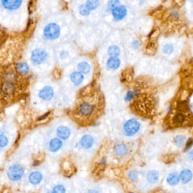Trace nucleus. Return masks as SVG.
<instances>
[{
    "label": "nucleus",
    "mask_w": 193,
    "mask_h": 193,
    "mask_svg": "<svg viewBox=\"0 0 193 193\" xmlns=\"http://www.w3.org/2000/svg\"><path fill=\"white\" fill-rule=\"evenodd\" d=\"M60 34V29L56 23L48 24L44 31V35L48 40H55L58 38Z\"/></svg>",
    "instance_id": "1"
},
{
    "label": "nucleus",
    "mask_w": 193,
    "mask_h": 193,
    "mask_svg": "<svg viewBox=\"0 0 193 193\" xmlns=\"http://www.w3.org/2000/svg\"><path fill=\"white\" fill-rule=\"evenodd\" d=\"M24 174V169L19 165L11 166L7 171V176L11 181H16L21 179Z\"/></svg>",
    "instance_id": "2"
},
{
    "label": "nucleus",
    "mask_w": 193,
    "mask_h": 193,
    "mask_svg": "<svg viewBox=\"0 0 193 193\" xmlns=\"http://www.w3.org/2000/svg\"><path fill=\"white\" fill-rule=\"evenodd\" d=\"M140 123L135 119L129 120L124 125L123 129L128 136H131L136 134L140 129Z\"/></svg>",
    "instance_id": "3"
},
{
    "label": "nucleus",
    "mask_w": 193,
    "mask_h": 193,
    "mask_svg": "<svg viewBox=\"0 0 193 193\" xmlns=\"http://www.w3.org/2000/svg\"><path fill=\"white\" fill-rule=\"evenodd\" d=\"M48 58L47 53L43 50L37 49L34 50L31 55V60L35 65L41 64Z\"/></svg>",
    "instance_id": "4"
},
{
    "label": "nucleus",
    "mask_w": 193,
    "mask_h": 193,
    "mask_svg": "<svg viewBox=\"0 0 193 193\" xmlns=\"http://www.w3.org/2000/svg\"><path fill=\"white\" fill-rule=\"evenodd\" d=\"M112 14L115 21H119L123 19L127 15V9L124 6H117L112 10Z\"/></svg>",
    "instance_id": "5"
},
{
    "label": "nucleus",
    "mask_w": 193,
    "mask_h": 193,
    "mask_svg": "<svg viewBox=\"0 0 193 193\" xmlns=\"http://www.w3.org/2000/svg\"><path fill=\"white\" fill-rule=\"evenodd\" d=\"M94 107L89 103H82L78 108V113L82 116H90L93 113Z\"/></svg>",
    "instance_id": "6"
},
{
    "label": "nucleus",
    "mask_w": 193,
    "mask_h": 193,
    "mask_svg": "<svg viewBox=\"0 0 193 193\" xmlns=\"http://www.w3.org/2000/svg\"><path fill=\"white\" fill-rule=\"evenodd\" d=\"M3 6L10 10H15L20 7L22 0H1Z\"/></svg>",
    "instance_id": "7"
},
{
    "label": "nucleus",
    "mask_w": 193,
    "mask_h": 193,
    "mask_svg": "<svg viewBox=\"0 0 193 193\" xmlns=\"http://www.w3.org/2000/svg\"><path fill=\"white\" fill-rule=\"evenodd\" d=\"M54 95V91L52 87L46 86L40 91L39 97L44 100H50L53 98Z\"/></svg>",
    "instance_id": "8"
},
{
    "label": "nucleus",
    "mask_w": 193,
    "mask_h": 193,
    "mask_svg": "<svg viewBox=\"0 0 193 193\" xmlns=\"http://www.w3.org/2000/svg\"><path fill=\"white\" fill-rule=\"evenodd\" d=\"M93 144L94 139L90 135L83 136L80 141V144L82 147L86 149H88L92 147Z\"/></svg>",
    "instance_id": "9"
},
{
    "label": "nucleus",
    "mask_w": 193,
    "mask_h": 193,
    "mask_svg": "<svg viewBox=\"0 0 193 193\" xmlns=\"http://www.w3.org/2000/svg\"><path fill=\"white\" fill-rule=\"evenodd\" d=\"M179 177L183 184H187L192 180L193 178V173L189 169H184L181 172Z\"/></svg>",
    "instance_id": "10"
},
{
    "label": "nucleus",
    "mask_w": 193,
    "mask_h": 193,
    "mask_svg": "<svg viewBox=\"0 0 193 193\" xmlns=\"http://www.w3.org/2000/svg\"><path fill=\"white\" fill-rule=\"evenodd\" d=\"M57 134L60 138L66 140L70 136V131L67 127L60 126L57 130Z\"/></svg>",
    "instance_id": "11"
},
{
    "label": "nucleus",
    "mask_w": 193,
    "mask_h": 193,
    "mask_svg": "<svg viewBox=\"0 0 193 193\" xmlns=\"http://www.w3.org/2000/svg\"><path fill=\"white\" fill-rule=\"evenodd\" d=\"M43 179V176L39 172H34L31 173L29 176V182L33 185L39 184Z\"/></svg>",
    "instance_id": "12"
},
{
    "label": "nucleus",
    "mask_w": 193,
    "mask_h": 193,
    "mask_svg": "<svg viewBox=\"0 0 193 193\" xmlns=\"http://www.w3.org/2000/svg\"><path fill=\"white\" fill-rule=\"evenodd\" d=\"M70 79L74 85H79L83 82L84 76L81 72H74L70 75Z\"/></svg>",
    "instance_id": "13"
},
{
    "label": "nucleus",
    "mask_w": 193,
    "mask_h": 193,
    "mask_svg": "<svg viewBox=\"0 0 193 193\" xmlns=\"http://www.w3.org/2000/svg\"><path fill=\"white\" fill-rule=\"evenodd\" d=\"M180 180V177L177 172H173L168 176L167 182L171 186H176L179 184Z\"/></svg>",
    "instance_id": "14"
},
{
    "label": "nucleus",
    "mask_w": 193,
    "mask_h": 193,
    "mask_svg": "<svg viewBox=\"0 0 193 193\" xmlns=\"http://www.w3.org/2000/svg\"><path fill=\"white\" fill-rule=\"evenodd\" d=\"M62 146V141L58 138H53L50 141V149L52 152H56Z\"/></svg>",
    "instance_id": "15"
},
{
    "label": "nucleus",
    "mask_w": 193,
    "mask_h": 193,
    "mask_svg": "<svg viewBox=\"0 0 193 193\" xmlns=\"http://www.w3.org/2000/svg\"><path fill=\"white\" fill-rule=\"evenodd\" d=\"M147 179L151 184H156L159 179V173L156 171H150L147 174Z\"/></svg>",
    "instance_id": "16"
},
{
    "label": "nucleus",
    "mask_w": 193,
    "mask_h": 193,
    "mask_svg": "<svg viewBox=\"0 0 193 193\" xmlns=\"http://www.w3.org/2000/svg\"><path fill=\"white\" fill-rule=\"evenodd\" d=\"M120 61L118 58L111 57L108 60L107 66L111 69H116L120 66Z\"/></svg>",
    "instance_id": "17"
},
{
    "label": "nucleus",
    "mask_w": 193,
    "mask_h": 193,
    "mask_svg": "<svg viewBox=\"0 0 193 193\" xmlns=\"http://www.w3.org/2000/svg\"><path fill=\"white\" fill-rule=\"evenodd\" d=\"M128 152L127 147L122 144H119L115 147V152L117 155L121 156L125 155Z\"/></svg>",
    "instance_id": "18"
},
{
    "label": "nucleus",
    "mask_w": 193,
    "mask_h": 193,
    "mask_svg": "<svg viewBox=\"0 0 193 193\" xmlns=\"http://www.w3.org/2000/svg\"><path fill=\"white\" fill-rule=\"evenodd\" d=\"M16 69L17 72L21 74H26L29 71V67L28 65L26 63H19L16 65Z\"/></svg>",
    "instance_id": "19"
},
{
    "label": "nucleus",
    "mask_w": 193,
    "mask_h": 193,
    "mask_svg": "<svg viewBox=\"0 0 193 193\" xmlns=\"http://www.w3.org/2000/svg\"><path fill=\"white\" fill-rule=\"evenodd\" d=\"M2 91L5 94H11L14 91V87L10 83H5L2 86Z\"/></svg>",
    "instance_id": "20"
},
{
    "label": "nucleus",
    "mask_w": 193,
    "mask_h": 193,
    "mask_svg": "<svg viewBox=\"0 0 193 193\" xmlns=\"http://www.w3.org/2000/svg\"><path fill=\"white\" fill-rule=\"evenodd\" d=\"M108 52V55L110 57H117L120 54V50L118 47L116 45H113L109 48Z\"/></svg>",
    "instance_id": "21"
},
{
    "label": "nucleus",
    "mask_w": 193,
    "mask_h": 193,
    "mask_svg": "<svg viewBox=\"0 0 193 193\" xmlns=\"http://www.w3.org/2000/svg\"><path fill=\"white\" fill-rule=\"evenodd\" d=\"M78 69L80 72L84 74L88 73L90 71V66L89 64L86 62H82L79 63L78 65Z\"/></svg>",
    "instance_id": "22"
},
{
    "label": "nucleus",
    "mask_w": 193,
    "mask_h": 193,
    "mask_svg": "<svg viewBox=\"0 0 193 193\" xmlns=\"http://www.w3.org/2000/svg\"><path fill=\"white\" fill-rule=\"evenodd\" d=\"M185 141H186L185 136H182V135L176 136L174 140V143L178 147H182L184 146V143H185Z\"/></svg>",
    "instance_id": "23"
},
{
    "label": "nucleus",
    "mask_w": 193,
    "mask_h": 193,
    "mask_svg": "<svg viewBox=\"0 0 193 193\" xmlns=\"http://www.w3.org/2000/svg\"><path fill=\"white\" fill-rule=\"evenodd\" d=\"M86 5L90 10H94L99 5V0H87Z\"/></svg>",
    "instance_id": "24"
},
{
    "label": "nucleus",
    "mask_w": 193,
    "mask_h": 193,
    "mask_svg": "<svg viewBox=\"0 0 193 193\" xmlns=\"http://www.w3.org/2000/svg\"><path fill=\"white\" fill-rule=\"evenodd\" d=\"M185 120V116L182 113H178L174 117V122L176 125H181Z\"/></svg>",
    "instance_id": "25"
},
{
    "label": "nucleus",
    "mask_w": 193,
    "mask_h": 193,
    "mask_svg": "<svg viewBox=\"0 0 193 193\" xmlns=\"http://www.w3.org/2000/svg\"><path fill=\"white\" fill-rule=\"evenodd\" d=\"M146 50L148 54L154 55L156 51V47L155 44L153 42L149 43L146 48Z\"/></svg>",
    "instance_id": "26"
},
{
    "label": "nucleus",
    "mask_w": 193,
    "mask_h": 193,
    "mask_svg": "<svg viewBox=\"0 0 193 193\" xmlns=\"http://www.w3.org/2000/svg\"><path fill=\"white\" fill-rule=\"evenodd\" d=\"M79 11L80 14L83 16H87L90 14V10L86 5H82L79 6Z\"/></svg>",
    "instance_id": "27"
},
{
    "label": "nucleus",
    "mask_w": 193,
    "mask_h": 193,
    "mask_svg": "<svg viewBox=\"0 0 193 193\" xmlns=\"http://www.w3.org/2000/svg\"><path fill=\"white\" fill-rule=\"evenodd\" d=\"M174 50V48L172 44H167L165 45L163 47V52L164 54L166 55H170L173 53Z\"/></svg>",
    "instance_id": "28"
},
{
    "label": "nucleus",
    "mask_w": 193,
    "mask_h": 193,
    "mask_svg": "<svg viewBox=\"0 0 193 193\" xmlns=\"http://www.w3.org/2000/svg\"><path fill=\"white\" fill-rule=\"evenodd\" d=\"M120 4L119 0H109L108 3V9L112 10L113 8L117 6Z\"/></svg>",
    "instance_id": "29"
},
{
    "label": "nucleus",
    "mask_w": 193,
    "mask_h": 193,
    "mask_svg": "<svg viewBox=\"0 0 193 193\" xmlns=\"http://www.w3.org/2000/svg\"><path fill=\"white\" fill-rule=\"evenodd\" d=\"M8 143L7 138L4 135L1 134L0 136V146L1 148L6 146Z\"/></svg>",
    "instance_id": "30"
},
{
    "label": "nucleus",
    "mask_w": 193,
    "mask_h": 193,
    "mask_svg": "<svg viewBox=\"0 0 193 193\" xmlns=\"http://www.w3.org/2000/svg\"><path fill=\"white\" fill-rule=\"evenodd\" d=\"M129 178L131 181L135 182L138 178V173L136 171H131L129 172Z\"/></svg>",
    "instance_id": "31"
},
{
    "label": "nucleus",
    "mask_w": 193,
    "mask_h": 193,
    "mask_svg": "<svg viewBox=\"0 0 193 193\" xmlns=\"http://www.w3.org/2000/svg\"><path fill=\"white\" fill-rule=\"evenodd\" d=\"M53 193H64L65 192V189L64 186L62 185H57L55 186L52 191Z\"/></svg>",
    "instance_id": "32"
},
{
    "label": "nucleus",
    "mask_w": 193,
    "mask_h": 193,
    "mask_svg": "<svg viewBox=\"0 0 193 193\" xmlns=\"http://www.w3.org/2000/svg\"><path fill=\"white\" fill-rule=\"evenodd\" d=\"M134 97V93L131 91H129L128 93H127L126 96V98L125 99L127 101H129L131 100Z\"/></svg>",
    "instance_id": "33"
},
{
    "label": "nucleus",
    "mask_w": 193,
    "mask_h": 193,
    "mask_svg": "<svg viewBox=\"0 0 193 193\" xmlns=\"http://www.w3.org/2000/svg\"><path fill=\"white\" fill-rule=\"evenodd\" d=\"M140 45V43L139 42V41H134L133 43V46L134 48H138Z\"/></svg>",
    "instance_id": "34"
},
{
    "label": "nucleus",
    "mask_w": 193,
    "mask_h": 193,
    "mask_svg": "<svg viewBox=\"0 0 193 193\" xmlns=\"http://www.w3.org/2000/svg\"><path fill=\"white\" fill-rule=\"evenodd\" d=\"M188 158L190 160H193V150L190 151L188 154Z\"/></svg>",
    "instance_id": "35"
},
{
    "label": "nucleus",
    "mask_w": 193,
    "mask_h": 193,
    "mask_svg": "<svg viewBox=\"0 0 193 193\" xmlns=\"http://www.w3.org/2000/svg\"><path fill=\"white\" fill-rule=\"evenodd\" d=\"M50 113V112H49V113H47L46 115H44V116H43V117H40V118H39V120H43V119H44V118H45V117H47L48 115H49Z\"/></svg>",
    "instance_id": "36"
},
{
    "label": "nucleus",
    "mask_w": 193,
    "mask_h": 193,
    "mask_svg": "<svg viewBox=\"0 0 193 193\" xmlns=\"http://www.w3.org/2000/svg\"></svg>",
    "instance_id": "37"
}]
</instances>
